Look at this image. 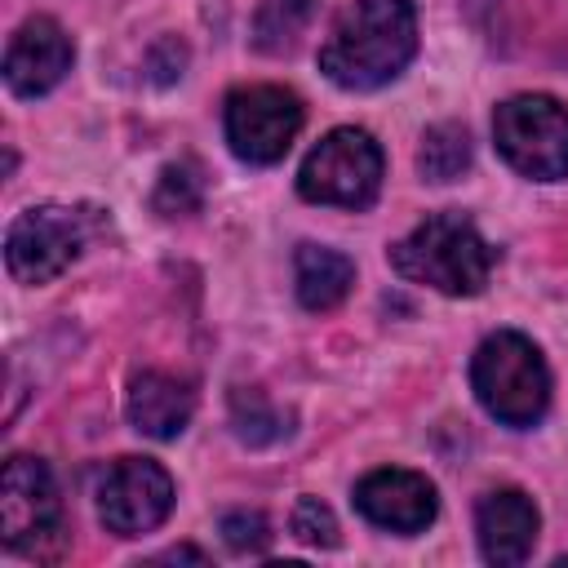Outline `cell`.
<instances>
[{"mask_svg": "<svg viewBox=\"0 0 568 568\" xmlns=\"http://www.w3.org/2000/svg\"><path fill=\"white\" fill-rule=\"evenodd\" d=\"M417 53V9L413 0H351L324 44H320V71L346 89L368 93L390 84Z\"/></svg>", "mask_w": 568, "mask_h": 568, "instance_id": "6da1fadb", "label": "cell"}, {"mask_svg": "<svg viewBox=\"0 0 568 568\" xmlns=\"http://www.w3.org/2000/svg\"><path fill=\"white\" fill-rule=\"evenodd\" d=\"M493 244L479 235V226L466 213H430L417 222L399 244H390V266L395 275L426 284L444 297H475L484 293L493 275Z\"/></svg>", "mask_w": 568, "mask_h": 568, "instance_id": "7a4b0ae2", "label": "cell"}, {"mask_svg": "<svg viewBox=\"0 0 568 568\" xmlns=\"http://www.w3.org/2000/svg\"><path fill=\"white\" fill-rule=\"evenodd\" d=\"M470 390L488 417L524 430L537 426L550 408V368L524 333L501 328L479 342L470 359Z\"/></svg>", "mask_w": 568, "mask_h": 568, "instance_id": "3957f363", "label": "cell"}, {"mask_svg": "<svg viewBox=\"0 0 568 568\" xmlns=\"http://www.w3.org/2000/svg\"><path fill=\"white\" fill-rule=\"evenodd\" d=\"M386 155L368 129H328L297 169V195L328 209H368L382 191Z\"/></svg>", "mask_w": 568, "mask_h": 568, "instance_id": "277c9868", "label": "cell"}, {"mask_svg": "<svg viewBox=\"0 0 568 568\" xmlns=\"http://www.w3.org/2000/svg\"><path fill=\"white\" fill-rule=\"evenodd\" d=\"M493 142L497 155L532 182L568 178V106L550 93L506 98L493 111Z\"/></svg>", "mask_w": 568, "mask_h": 568, "instance_id": "5b68a950", "label": "cell"}, {"mask_svg": "<svg viewBox=\"0 0 568 568\" xmlns=\"http://www.w3.org/2000/svg\"><path fill=\"white\" fill-rule=\"evenodd\" d=\"M0 541L18 555L49 559L62 541V497L53 470L31 457L13 453L0 475Z\"/></svg>", "mask_w": 568, "mask_h": 568, "instance_id": "8992f818", "label": "cell"}, {"mask_svg": "<svg viewBox=\"0 0 568 568\" xmlns=\"http://www.w3.org/2000/svg\"><path fill=\"white\" fill-rule=\"evenodd\" d=\"M306 106L293 89L284 84H244L226 93L222 106V129L226 146L244 164H275L288 155L293 138L302 133Z\"/></svg>", "mask_w": 568, "mask_h": 568, "instance_id": "52a82bcc", "label": "cell"}, {"mask_svg": "<svg viewBox=\"0 0 568 568\" xmlns=\"http://www.w3.org/2000/svg\"><path fill=\"white\" fill-rule=\"evenodd\" d=\"M84 248V217L62 204H31L9 222L4 266L18 284L58 280Z\"/></svg>", "mask_w": 568, "mask_h": 568, "instance_id": "ba28073f", "label": "cell"}, {"mask_svg": "<svg viewBox=\"0 0 568 568\" xmlns=\"http://www.w3.org/2000/svg\"><path fill=\"white\" fill-rule=\"evenodd\" d=\"M93 506L115 537L155 532L173 510V479L151 457H115L93 488Z\"/></svg>", "mask_w": 568, "mask_h": 568, "instance_id": "9c48e42d", "label": "cell"}, {"mask_svg": "<svg viewBox=\"0 0 568 568\" xmlns=\"http://www.w3.org/2000/svg\"><path fill=\"white\" fill-rule=\"evenodd\" d=\"M355 510L399 537L426 532L439 515V493L422 470H404V466H377L355 484Z\"/></svg>", "mask_w": 568, "mask_h": 568, "instance_id": "30bf717a", "label": "cell"}, {"mask_svg": "<svg viewBox=\"0 0 568 568\" xmlns=\"http://www.w3.org/2000/svg\"><path fill=\"white\" fill-rule=\"evenodd\" d=\"M71 62H75V44L62 31V22L36 13L13 31L4 49V84L18 98H40L67 80Z\"/></svg>", "mask_w": 568, "mask_h": 568, "instance_id": "8fae6325", "label": "cell"}, {"mask_svg": "<svg viewBox=\"0 0 568 568\" xmlns=\"http://www.w3.org/2000/svg\"><path fill=\"white\" fill-rule=\"evenodd\" d=\"M537 528H541V515H537V506L524 488H493L475 506L479 555L497 568L524 564L537 546Z\"/></svg>", "mask_w": 568, "mask_h": 568, "instance_id": "7c38bea8", "label": "cell"}, {"mask_svg": "<svg viewBox=\"0 0 568 568\" xmlns=\"http://www.w3.org/2000/svg\"><path fill=\"white\" fill-rule=\"evenodd\" d=\"M124 413L133 422V430H142L146 439H178L186 426H191V413H195V390L173 377V373H138L129 382V399H124Z\"/></svg>", "mask_w": 568, "mask_h": 568, "instance_id": "4fadbf2b", "label": "cell"}, {"mask_svg": "<svg viewBox=\"0 0 568 568\" xmlns=\"http://www.w3.org/2000/svg\"><path fill=\"white\" fill-rule=\"evenodd\" d=\"M355 284V262L328 244H297L293 253V288L306 311H333L346 302Z\"/></svg>", "mask_w": 568, "mask_h": 568, "instance_id": "5bb4252c", "label": "cell"}, {"mask_svg": "<svg viewBox=\"0 0 568 568\" xmlns=\"http://www.w3.org/2000/svg\"><path fill=\"white\" fill-rule=\"evenodd\" d=\"M320 0H262L257 18H253V44L262 53H284L302 40V31L311 27Z\"/></svg>", "mask_w": 568, "mask_h": 568, "instance_id": "9a60e30c", "label": "cell"}, {"mask_svg": "<svg viewBox=\"0 0 568 568\" xmlns=\"http://www.w3.org/2000/svg\"><path fill=\"white\" fill-rule=\"evenodd\" d=\"M466 164H470V133H466L462 124L444 120V124H430V129L422 133V151H417L422 178H430V182H453V178H462Z\"/></svg>", "mask_w": 568, "mask_h": 568, "instance_id": "2e32d148", "label": "cell"}, {"mask_svg": "<svg viewBox=\"0 0 568 568\" xmlns=\"http://www.w3.org/2000/svg\"><path fill=\"white\" fill-rule=\"evenodd\" d=\"M231 426H235V435L244 439V444H253V448H262V444H275V439H284L293 426H288V413H280L262 390H253V386H235L231 390Z\"/></svg>", "mask_w": 568, "mask_h": 568, "instance_id": "e0dca14e", "label": "cell"}, {"mask_svg": "<svg viewBox=\"0 0 568 568\" xmlns=\"http://www.w3.org/2000/svg\"><path fill=\"white\" fill-rule=\"evenodd\" d=\"M204 204V173L195 160H178L160 173L155 182V195H151V209L160 217H186Z\"/></svg>", "mask_w": 568, "mask_h": 568, "instance_id": "ac0fdd59", "label": "cell"}, {"mask_svg": "<svg viewBox=\"0 0 568 568\" xmlns=\"http://www.w3.org/2000/svg\"><path fill=\"white\" fill-rule=\"evenodd\" d=\"M217 532L235 555H262L271 546V524L257 510H226L217 519Z\"/></svg>", "mask_w": 568, "mask_h": 568, "instance_id": "d6986e66", "label": "cell"}, {"mask_svg": "<svg viewBox=\"0 0 568 568\" xmlns=\"http://www.w3.org/2000/svg\"><path fill=\"white\" fill-rule=\"evenodd\" d=\"M288 528H293V537L306 541V546H324V550L337 546V519H333V510H328L320 497H297Z\"/></svg>", "mask_w": 568, "mask_h": 568, "instance_id": "ffe728a7", "label": "cell"}]
</instances>
